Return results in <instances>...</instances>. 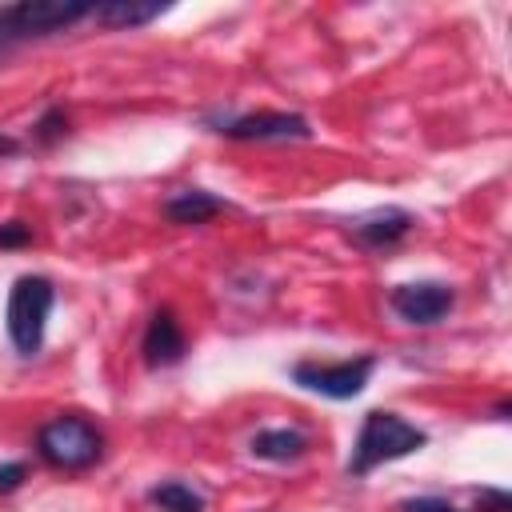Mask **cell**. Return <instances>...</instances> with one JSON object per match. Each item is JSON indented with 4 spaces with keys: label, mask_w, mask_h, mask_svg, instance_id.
<instances>
[{
    "label": "cell",
    "mask_w": 512,
    "mask_h": 512,
    "mask_svg": "<svg viewBox=\"0 0 512 512\" xmlns=\"http://www.w3.org/2000/svg\"><path fill=\"white\" fill-rule=\"evenodd\" d=\"M24 480H28V464H24V460H8V464H0V496L16 492Z\"/></svg>",
    "instance_id": "ac0fdd59"
},
{
    "label": "cell",
    "mask_w": 512,
    "mask_h": 512,
    "mask_svg": "<svg viewBox=\"0 0 512 512\" xmlns=\"http://www.w3.org/2000/svg\"><path fill=\"white\" fill-rule=\"evenodd\" d=\"M96 4L88 0H20L0 8V48L32 36H48L60 28H72L76 20L92 16Z\"/></svg>",
    "instance_id": "277c9868"
},
{
    "label": "cell",
    "mask_w": 512,
    "mask_h": 512,
    "mask_svg": "<svg viewBox=\"0 0 512 512\" xmlns=\"http://www.w3.org/2000/svg\"><path fill=\"white\" fill-rule=\"evenodd\" d=\"M140 352H144V364L148 368H172L184 360L188 352V336L176 320L172 308H156L148 328H144V340H140Z\"/></svg>",
    "instance_id": "ba28073f"
},
{
    "label": "cell",
    "mask_w": 512,
    "mask_h": 512,
    "mask_svg": "<svg viewBox=\"0 0 512 512\" xmlns=\"http://www.w3.org/2000/svg\"><path fill=\"white\" fill-rule=\"evenodd\" d=\"M32 244V228L24 220H4L0 224V248H28Z\"/></svg>",
    "instance_id": "e0dca14e"
},
{
    "label": "cell",
    "mask_w": 512,
    "mask_h": 512,
    "mask_svg": "<svg viewBox=\"0 0 512 512\" xmlns=\"http://www.w3.org/2000/svg\"><path fill=\"white\" fill-rule=\"evenodd\" d=\"M396 512H464V508H456L444 496H408L396 504Z\"/></svg>",
    "instance_id": "9a60e30c"
},
{
    "label": "cell",
    "mask_w": 512,
    "mask_h": 512,
    "mask_svg": "<svg viewBox=\"0 0 512 512\" xmlns=\"http://www.w3.org/2000/svg\"><path fill=\"white\" fill-rule=\"evenodd\" d=\"M64 132H68V112H64L60 104L44 108V116L32 124V140H36L40 148H52L56 140H64Z\"/></svg>",
    "instance_id": "5bb4252c"
},
{
    "label": "cell",
    "mask_w": 512,
    "mask_h": 512,
    "mask_svg": "<svg viewBox=\"0 0 512 512\" xmlns=\"http://www.w3.org/2000/svg\"><path fill=\"white\" fill-rule=\"evenodd\" d=\"M372 372H376V356H356V360H336V364L300 360V364H292L288 376L304 392H316V396H328V400H352V396L364 392Z\"/></svg>",
    "instance_id": "5b68a950"
},
{
    "label": "cell",
    "mask_w": 512,
    "mask_h": 512,
    "mask_svg": "<svg viewBox=\"0 0 512 512\" xmlns=\"http://www.w3.org/2000/svg\"><path fill=\"white\" fill-rule=\"evenodd\" d=\"M248 452L256 460H272V464H292L308 452V432L300 428H260L248 440Z\"/></svg>",
    "instance_id": "30bf717a"
},
{
    "label": "cell",
    "mask_w": 512,
    "mask_h": 512,
    "mask_svg": "<svg viewBox=\"0 0 512 512\" xmlns=\"http://www.w3.org/2000/svg\"><path fill=\"white\" fill-rule=\"evenodd\" d=\"M428 444V432L416 428L412 420H404L400 412H388V408H372L364 412V424L352 440V456L344 464L348 476L364 480L368 472H376L380 464L388 460H400V456H412Z\"/></svg>",
    "instance_id": "6da1fadb"
},
{
    "label": "cell",
    "mask_w": 512,
    "mask_h": 512,
    "mask_svg": "<svg viewBox=\"0 0 512 512\" xmlns=\"http://www.w3.org/2000/svg\"><path fill=\"white\" fill-rule=\"evenodd\" d=\"M52 304H56V284L48 276H16V284L8 288L4 328L20 356H36L44 348V328H48Z\"/></svg>",
    "instance_id": "7a4b0ae2"
},
{
    "label": "cell",
    "mask_w": 512,
    "mask_h": 512,
    "mask_svg": "<svg viewBox=\"0 0 512 512\" xmlns=\"http://www.w3.org/2000/svg\"><path fill=\"white\" fill-rule=\"evenodd\" d=\"M12 152H20V144L12 136H0V156H12Z\"/></svg>",
    "instance_id": "d6986e66"
},
{
    "label": "cell",
    "mask_w": 512,
    "mask_h": 512,
    "mask_svg": "<svg viewBox=\"0 0 512 512\" xmlns=\"http://www.w3.org/2000/svg\"><path fill=\"white\" fill-rule=\"evenodd\" d=\"M412 212H404V208H376V212H368V216H356L352 224H348V236L360 244V248H392V244H400L408 232H412Z\"/></svg>",
    "instance_id": "9c48e42d"
},
{
    "label": "cell",
    "mask_w": 512,
    "mask_h": 512,
    "mask_svg": "<svg viewBox=\"0 0 512 512\" xmlns=\"http://www.w3.org/2000/svg\"><path fill=\"white\" fill-rule=\"evenodd\" d=\"M224 208H228V204H224L220 196L204 192V188H180L176 196L164 200V216H168L172 224H208V220L220 216Z\"/></svg>",
    "instance_id": "8fae6325"
},
{
    "label": "cell",
    "mask_w": 512,
    "mask_h": 512,
    "mask_svg": "<svg viewBox=\"0 0 512 512\" xmlns=\"http://www.w3.org/2000/svg\"><path fill=\"white\" fill-rule=\"evenodd\" d=\"M36 452L56 472H84L104 456V432L88 416H56L40 424Z\"/></svg>",
    "instance_id": "3957f363"
},
{
    "label": "cell",
    "mask_w": 512,
    "mask_h": 512,
    "mask_svg": "<svg viewBox=\"0 0 512 512\" xmlns=\"http://www.w3.org/2000/svg\"><path fill=\"white\" fill-rule=\"evenodd\" d=\"M452 304H456V288L444 280H412V284H396L388 292V308L404 324H416V328L440 324L452 312Z\"/></svg>",
    "instance_id": "8992f818"
},
{
    "label": "cell",
    "mask_w": 512,
    "mask_h": 512,
    "mask_svg": "<svg viewBox=\"0 0 512 512\" xmlns=\"http://www.w3.org/2000/svg\"><path fill=\"white\" fill-rule=\"evenodd\" d=\"M212 132L228 140H308L312 124L300 112H244L220 120Z\"/></svg>",
    "instance_id": "52a82bcc"
},
{
    "label": "cell",
    "mask_w": 512,
    "mask_h": 512,
    "mask_svg": "<svg viewBox=\"0 0 512 512\" xmlns=\"http://www.w3.org/2000/svg\"><path fill=\"white\" fill-rule=\"evenodd\" d=\"M472 512H512V496L504 488H480Z\"/></svg>",
    "instance_id": "2e32d148"
},
{
    "label": "cell",
    "mask_w": 512,
    "mask_h": 512,
    "mask_svg": "<svg viewBox=\"0 0 512 512\" xmlns=\"http://www.w3.org/2000/svg\"><path fill=\"white\" fill-rule=\"evenodd\" d=\"M148 504L160 512H204V496L184 480H164L148 488Z\"/></svg>",
    "instance_id": "4fadbf2b"
},
{
    "label": "cell",
    "mask_w": 512,
    "mask_h": 512,
    "mask_svg": "<svg viewBox=\"0 0 512 512\" xmlns=\"http://www.w3.org/2000/svg\"><path fill=\"white\" fill-rule=\"evenodd\" d=\"M164 12H168V4H160V0H108V4L92 8L96 24H104V28H144Z\"/></svg>",
    "instance_id": "7c38bea8"
}]
</instances>
